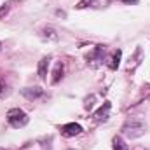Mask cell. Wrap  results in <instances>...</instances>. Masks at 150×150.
<instances>
[{
    "label": "cell",
    "mask_w": 150,
    "mask_h": 150,
    "mask_svg": "<svg viewBox=\"0 0 150 150\" xmlns=\"http://www.w3.org/2000/svg\"><path fill=\"white\" fill-rule=\"evenodd\" d=\"M7 122L12 127H23V126L28 124V115L21 108H12V110L7 112Z\"/></svg>",
    "instance_id": "obj_1"
},
{
    "label": "cell",
    "mask_w": 150,
    "mask_h": 150,
    "mask_svg": "<svg viewBox=\"0 0 150 150\" xmlns=\"http://www.w3.org/2000/svg\"><path fill=\"white\" fill-rule=\"evenodd\" d=\"M122 133L126 136H129V138H138V136H142L145 133V124L140 122V120H129V122L124 124Z\"/></svg>",
    "instance_id": "obj_2"
},
{
    "label": "cell",
    "mask_w": 150,
    "mask_h": 150,
    "mask_svg": "<svg viewBox=\"0 0 150 150\" xmlns=\"http://www.w3.org/2000/svg\"><path fill=\"white\" fill-rule=\"evenodd\" d=\"M82 133V126L80 124H75V122H70V124H65L61 126V134L67 136V138H72V136H77Z\"/></svg>",
    "instance_id": "obj_3"
},
{
    "label": "cell",
    "mask_w": 150,
    "mask_h": 150,
    "mask_svg": "<svg viewBox=\"0 0 150 150\" xmlns=\"http://www.w3.org/2000/svg\"><path fill=\"white\" fill-rule=\"evenodd\" d=\"M110 107H112V105L107 101V103L98 110V112H94V115H93V117H94V120H96V122H105V120L108 119V115H110Z\"/></svg>",
    "instance_id": "obj_4"
},
{
    "label": "cell",
    "mask_w": 150,
    "mask_h": 150,
    "mask_svg": "<svg viewBox=\"0 0 150 150\" xmlns=\"http://www.w3.org/2000/svg\"><path fill=\"white\" fill-rule=\"evenodd\" d=\"M49 63H51V56H44V58L38 61V77H40L42 80H45V79H47Z\"/></svg>",
    "instance_id": "obj_5"
},
{
    "label": "cell",
    "mask_w": 150,
    "mask_h": 150,
    "mask_svg": "<svg viewBox=\"0 0 150 150\" xmlns=\"http://www.w3.org/2000/svg\"><path fill=\"white\" fill-rule=\"evenodd\" d=\"M42 94H44V91L40 87H26V89H23V96H26L28 100H37Z\"/></svg>",
    "instance_id": "obj_6"
},
{
    "label": "cell",
    "mask_w": 150,
    "mask_h": 150,
    "mask_svg": "<svg viewBox=\"0 0 150 150\" xmlns=\"http://www.w3.org/2000/svg\"><path fill=\"white\" fill-rule=\"evenodd\" d=\"M103 51H105L103 45H96L94 51L87 56V59H89V61H93V59H94V61H101V54H103Z\"/></svg>",
    "instance_id": "obj_7"
},
{
    "label": "cell",
    "mask_w": 150,
    "mask_h": 150,
    "mask_svg": "<svg viewBox=\"0 0 150 150\" xmlns=\"http://www.w3.org/2000/svg\"><path fill=\"white\" fill-rule=\"evenodd\" d=\"M61 77H63V63H58V65L54 67V70H52V79H51V82H52V84H58Z\"/></svg>",
    "instance_id": "obj_8"
},
{
    "label": "cell",
    "mask_w": 150,
    "mask_h": 150,
    "mask_svg": "<svg viewBox=\"0 0 150 150\" xmlns=\"http://www.w3.org/2000/svg\"><path fill=\"white\" fill-rule=\"evenodd\" d=\"M112 145H113V150H129L127 145H126V142H124L120 136H115V138H113Z\"/></svg>",
    "instance_id": "obj_9"
},
{
    "label": "cell",
    "mask_w": 150,
    "mask_h": 150,
    "mask_svg": "<svg viewBox=\"0 0 150 150\" xmlns=\"http://www.w3.org/2000/svg\"><path fill=\"white\" fill-rule=\"evenodd\" d=\"M120 51H115L112 54V58H110V63H108V67L112 68V70H117V67H119V63H120Z\"/></svg>",
    "instance_id": "obj_10"
},
{
    "label": "cell",
    "mask_w": 150,
    "mask_h": 150,
    "mask_svg": "<svg viewBox=\"0 0 150 150\" xmlns=\"http://www.w3.org/2000/svg\"><path fill=\"white\" fill-rule=\"evenodd\" d=\"M93 105H94V96H89V98H86V103H84L86 110H91V108H93Z\"/></svg>",
    "instance_id": "obj_11"
},
{
    "label": "cell",
    "mask_w": 150,
    "mask_h": 150,
    "mask_svg": "<svg viewBox=\"0 0 150 150\" xmlns=\"http://www.w3.org/2000/svg\"><path fill=\"white\" fill-rule=\"evenodd\" d=\"M5 91H7V84H5V80L0 77V96H4Z\"/></svg>",
    "instance_id": "obj_12"
},
{
    "label": "cell",
    "mask_w": 150,
    "mask_h": 150,
    "mask_svg": "<svg viewBox=\"0 0 150 150\" xmlns=\"http://www.w3.org/2000/svg\"><path fill=\"white\" fill-rule=\"evenodd\" d=\"M122 2H124V4H136L138 0H122Z\"/></svg>",
    "instance_id": "obj_13"
},
{
    "label": "cell",
    "mask_w": 150,
    "mask_h": 150,
    "mask_svg": "<svg viewBox=\"0 0 150 150\" xmlns=\"http://www.w3.org/2000/svg\"><path fill=\"white\" fill-rule=\"evenodd\" d=\"M5 12H7V7H2V9H0V16H2V14H5Z\"/></svg>",
    "instance_id": "obj_14"
},
{
    "label": "cell",
    "mask_w": 150,
    "mask_h": 150,
    "mask_svg": "<svg viewBox=\"0 0 150 150\" xmlns=\"http://www.w3.org/2000/svg\"><path fill=\"white\" fill-rule=\"evenodd\" d=\"M0 47H2V44H0Z\"/></svg>",
    "instance_id": "obj_15"
}]
</instances>
